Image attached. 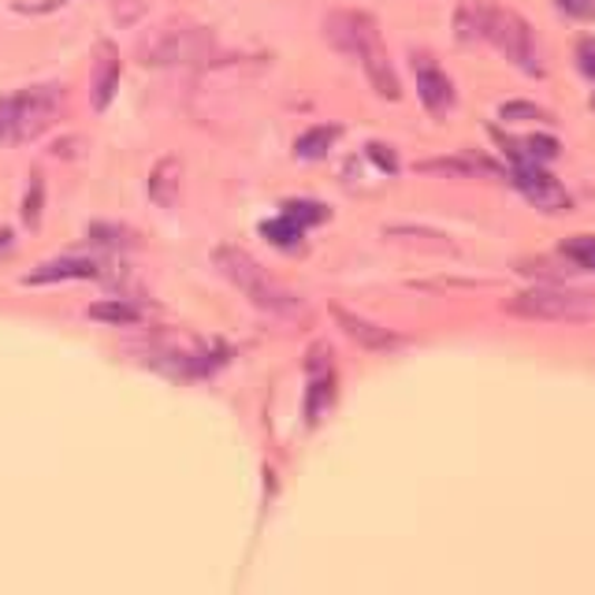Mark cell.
<instances>
[{
	"label": "cell",
	"mask_w": 595,
	"mask_h": 595,
	"mask_svg": "<svg viewBox=\"0 0 595 595\" xmlns=\"http://www.w3.org/2000/svg\"><path fill=\"white\" fill-rule=\"evenodd\" d=\"M213 264H216V272L224 275V280L235 286V291L246 298L250 305H257L261 313H269V316H294L298 310H302V302H298V298L286 291V286L275 283L272 275L264 272L246 250L216 246L213 250Z\"/></svg>",
	"instance_id": "3957f363"
},
{
	"label": "cell",
	"mask_w": 595,
	"mask_h": 595,
	"mask_svg": "<svg viewBox=\"0 0 595 595\" xmlns=\"http://www.w3.org/2000/svg\"><path fill=\"white\" fill-rule=\"evenodd\" d=\"M41 205H46V183H41V175L35 172V175H30V191L23 197V224L27 227L41 224Z\"/></svg>",
	"instance_id": "ac0fdd59"
},
{
	"label": "cell",
	"mask_w": 595,
	"mask_h": 595,
	"mask_svg": "<svg viewBox=\"0 0 595 595\" xmlns=\"http://www.w3.org/2000/svg\"><path fill=\"white\" fill-rule=\"evenodd\" d=\"M71 4V0H38V4H16V12L23 16H41V12H57V8Z\"/></svg>",
	"instance_id": "cb8c5ba5"
},
{
	"label": "cell",
	"mask_w": 595,
	"mask_h": 595,
	"mask_svg": "<svg viewBox=\"0 0 595 595\" xmlns=\"http://www.w3.org/2000/svg\"><path fill=\"white\" fill-rule=\"evenodd\" d=\"M0 250H12V231L0 227Z\"/></svg>",
	"instance_id": "484cf974"
},
{
	"label": "cell",
	"mask_w": 595,
	"mask_h": 595,
	"mask_svg": "<svg viewBox=\"0 0 595 595\" xmlns=\"http://www.w3.org/2000/svg\"><path fill=\"white\" fill-rule=\"evenodd\" d=\"M213 57V35L194 23H168L138 46V60L146 68H183V64H205Z\"/></svg>",
	"instance_id": "5b68a950"
},
{
	"label": "cell",
	"mask_w": 595,
	"mask_h": 595,
	"mask_svg": "<svg viewBox=\"0 0 595 595\" xmlns=\"http://www.w3.org/2000/svg\"><path fill=\"white\" fill-rule=\"evenodd\" d=\"M455 30L461 41H491V46L525 75H544L533 27L517 12H510V8H495L488 0H461V8L455 16Z\"/></svg>",
	"instance_id": "6da1fadb"
},
{
	"label": "cell",
	"mask_w": 595,
	"mask_h": 595,
	"mask_svg": "<svg viewBox=\"0 0 595 595\" xmlns=\"http://www.w3.org/2000/svg\"><path fill=\"white\" fill-rule=\"evenodd\" d=\"M510 160H555L558 157V142L555 138H525V142H503Z\"/></svg>",
	"instance_id": "5bb4252c"
},
{
	"label": "cell",
	"mask_w": 595,
	"mask_h": 595,
	"mask_svg": "<svg viewBox=\"0 0 595 595\" xmlns=\"http://www.w3.org/2000/svg\"><path fill=\"white\" fill-rule=\"evenodd\" d=\"M101 264L86 257H60L49 264H38L35 272H27V286H46V283H64V280H101Z\"/></svg>",
	"instance_id": "7c38bea8"
},
{
	"label": "cell",
	"mask_w": 595,
	"mask_h": 595,
	"mask_svg": "<svg viewBox=\"0 0 595 595\" xmlns=\"http://www.w3.org/2000/svg\"><path fill=\"white\" fill-rule=\"evenodd\" d=\"M577 64H581V71L588 75V79H595V38H584L577 46Z\"/></svg>",
	"instance_id": "603a6c76"
},
{
	"label": "cell",
	"mask_w": 595,
	"mask_h": 595,
	"mask_svg": "<svg viewBox=\"0 0 595 595\" xmlns=\"http://www.w3.org/2000/svg\"><path fill=\"white\" fill-rule=\"evenodd\" d=\"M417 172H443V175H458V179H472V175H480V172L495 175V164L458 157V160H428V164H417Z\"/></svg>",
	"instance_id": "2e32d148"
},
{
	"label": "cell",
	"mask_w": 595,
	"mask_h": 595,
	"mask_svg": "<svg viewBox=\"0 0 595 595\" xmlns=\"http://www.w3.org/2000/svg\"><path fill=\"white\" fill-rule=\"evenodd\" d=\"M316 220H324V205L316 202H291L283 208L280 220H269L261 231L269 235V242H275V246H294L298 238L305 235V227L316 224Z\"/></svg>",
	"instance_id": "9c48e42d"
},
{
	"label": "cell",
	"mask_w": 595,
	"mask_h": 595,
	"mask_svg": "<svg viewBox=\"0 0 595 595\" xmlns=\"http://www.w3.org/2000/svg\"><path fill=\"white\" fill-rule=\"evenodd\" d=\"M324 38L328 46L339 49L343 57H350L365 71V79L372 82L383 101H399V75H394V64L383 49L380 27L369 12H350V8H339L324 19Z\"/></svg>",
	"instance_id": "7a4b0ae2"
},
{
	"label": "cell",
	"mask_w": 595,
	"mask_h": 595,
	"mask_svg": "<svg viewBox=\"0 0 595 595\" xmlns=\"http://www.w3.org/2000/svg\"><path fill=\"white\" fill-rule=\"evenodd\" d=\"M592 108H595V94H592Z\"/></svg>",
	"instance_id": "4316f807"
},
{
	"label": "cell",
	"mask_w": 595,
	"mask_h": 595,
	"mask_svg": "<svg viewBox=\"0 0 595 595\" xmlns=\"http://www.w3.org/2000/svg\"><path fill=\"white\" fill-rule=\"evenodd\" d=\"M369 157L377 160L383 172H399V160H394L388 153V146H380V142H372V146H369Z\"/></svg>",
	"instance_id": "d4e9b609"
},
{
	"label": "cell",
	"mask_w": 595,
	"mask_h": 595,
	"mask_svg": "<svg viewBox=\"0 0 595 595\" xmlns=\"http://www.w3.org/2000/svg\"><path fill=\"white\" fill-rule=\"evenodd\" d=\"M499 116L506 119V124H528V119H550L544 108L533 105V101H506L499 108Z\"/></svg>",
	"instance_id": "d6986e66"
},
{
	"label": "cell",
	"mask_w": 595,
	"mask_h": 595,
	"mask_svg": "<svg viewBox=\"0 0 595 595\" xmlns=\"http://www.w3.org/2000/svg\"><path fill=\"white\" fill-rule=\"evenodd\" d=\"M90 316L101 324H116V328H130L142 321V313L135 310L130 302H116V298H108V302H94L90 305Z\"/></svg>",
	"instance_id": "9a60e30c"
},
{
	"label": "cell",
	"mask_w": 595,
	"mask_h": 595,
	"mask_svg": "<svg viewBox=\"0 0 595 595\" xmlns=\"http://www.w3.org/2000/svg\"><path fill=\"white\" fill-rule=\"evenodd\" d=\"M413 71H417V94H421V105L432 116H447L450 108H455V82H450L428 57H417Z\"/></svg>",
	"instance_id": "30bf717a"
},
{
	"label": "cell",
	"mask_w": 595,
	"mask_h": 595,
	"mask_svg": "<svg viewBox=\"0 0 595 595\" xmlns=\"http://www.w3.org/2000/svg\"><path fill=\"white\" fill-rule=\"evenodd\" d=\"M506 310L517 316H528V321L577 324L595 316V294L573 291V286H533V291L517 294Z\"/></svg>",
	"instance_id": "8992f818"
},
{
	"label": "cell",
	"mask_w": 595,
	"mask_h": 595,
	"mask_svg": "<svg viewBox=\"0 0 595 595\" xmlns=\"http://www.w3.org/2000/svg\"><path fill=\"white\" fill-rule=\"evenodd\" d=\"M332 316H335L339 324H343V332L354 339L358 347L372 350V354H388V350H399L406 343L402 335H394V332H388V328H380V324L365 321V316L343 310V305H332Z\"/></svg>",
	"instance_id": "8fae6325"
},
{
	"label": "cell",
	"mask_w": 595,
	"mask_h": 595,
	"mask_svg": "<svg viewBox=\"0 0 595 595\" xmlns=\"http://www.w3.org/2000/svg\"><path fill=\"white\" fill-rule=\"evenodd\" d=\"M566 253L581 264V269H592V272H595V235L573 238L569 246H566Z\"/></svg>",
	"instance_id": "44dd1931"
},
{
	"label": "cell",
	"mask_w": 595,
	"mask_h": 595,
	"mask_svg": "<svg viewBox=\"0 0 595 595\" xmlns=\"http://www.w3.org/2000/svg\"><path fill=\"white\" fill-rule=\"evenodd\" d=\"M514 186L539 208V213H566L569 208V194L562 191V183L536 160H514Z\"/></svg>",
	"instance_id": "52a82bcc"
},
{
	"label": "cell",
	"mask_w": 595,
	"mask_h": 595,
	"mask_svg": "<svg viewBox=\"0 0 595 595\" xmlns=\"http://www.w3.org/2000/svg\"><path fill=\"white\" fill-rule=\"evenodd\" d=\"M119 90V49L116 41H97L94 49V71H90V105L94 113H105L116 101Z\"/></svg>",
	"instance_id": "ba28073f"
},
{
	"label": "cell",
	"mask_w": 595,
	"mask_h": 595,
	"mask_svg": "<svg viewBox=\"0 0 595 595\" xmlns=\"http://www.w3.org/2000/svg\"><path fill=\"white\" fill-rule=\"evenodd\" d=\"M90 238L97 242V246H127L130 238V231H124V227H116V224H94L90 227Z\"/></svg>",
	"instance_id": "ffe728a7"
},
{
	"label": "cell",
	"mask_w": 595,
	"mask_h": 595,
	"mask_svg": "<svg viewBox=\"0 0 595 595\" xmlns=\"http://www.w3.org/2000/svg\"><path fill=\"white\" fill-rule=\"evenodd\" d=\"M64 113V86L60 82H38L27 90H16L0 97V138L4 142H35L38 135L57 124Z\"/></svg>",
	"instance_id": "277c9868"
},
{
	"label": "cell",
	"mask_w": 595,
	"mask_h": 595,
	"mask_svg": "<svg viewBox=\"0 0 595 595\" xmlns=\"http://www.w3.org/2000/svg\"><path fill=\"white\" fill-rule=\"evenodd\" d=\"M335 138H339L335 127H313V130H305V135L298 138V157H305V160L324 157L328 146H332Z\"/></svg>",
	"instance_id": "e0dca14e"
},
{
	"label": "cell",
	"mask_w": 595,
	"mask_h": 595,
	"mask_svg": "<svg viewBox=\"0 0 595 595\" xmlns=\"http://www.w3.org/2000/svg\"><path fill=\"white\" fill-rule=\"evenodd\" d=\"M555 8L569 19H595V0H555Z\"/></svg>",
	"instance_id": "7402d4cb"
},
{
	"label": "cell",
	"mask_w": 595,
	"mask_h": 595,
	"mask_svg": "<svg viewBox=\"0 0 595 595\" xmlns=\"http://www.w3.org/2000/svg\"><path fill=\"white\" fill-rule=\"evenodd\" d=\"M179 186H183V164L179 157H164L157 160V168L149 172V197L160 208H175L179 202Z\"/></svg>",
	"instance_id": "4fadbf2b"
}]
</instances>
